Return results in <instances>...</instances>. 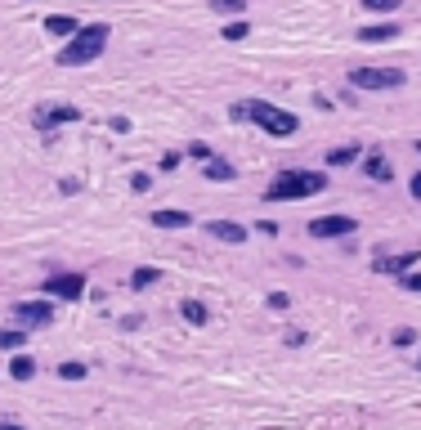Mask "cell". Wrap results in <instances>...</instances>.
Returning <instances> with one entry per match:
<instances>
[{"label": "cell", "mask_w": 421, "mask_h": 430, "mask_svg": "<svg viewBox=\"0 0 421 430\" xmlns=\"http://www.w3.org/2000/svg\"><path fill=\"white\" fill-rule=\"evenodd\" d=\"M108 23H90V27H77V36H68V45L58 50V63L63 68H85V63H94L99 54H103V45H108Z\"/></svg>", "instance_id": "obj_2"}, {"label": "cell", "mask_w": 421, "mask_h": 430, "mask_svg": "<svg viewBox=\"0 0 421 430\" xmlns=\"http://www.w3.org/2000/svg\"><path fill=\"white\" fill-rule=\"evenodd\" d=\"M9 314H14L23 327H45L49 318H54V305H49V301H14V310H9Z\"/></svg>", "instance_id": "obj_8"}, {"label": "cell", "mask_w": 421, "mask_h": 430, "mask_svg": "<svg viewBox=\"0 0 421 430\" xmlns=\"http://www.w3.org/2000/svg\"><path fill=\"white\" fill-rule=\"evenodd\" d=\"M323 189H327L323 170H282L265 189V202H301V198H314V193H323Z\"/></svg>", "instance_id": "obj_1"}, {"label": "cell", "mask_w": 421, "mask_h": 430, "mask_svg": "<svg viewBox=\"0 0 421 430\" xmlns=\"http://www.w3.org/2000/svg\"><path fill=\"white\" fill-rule=\"evenodd\" d=\"M153 282H162V269H157V265H139V269L130 274V287H134V291H139V287H153Z\"/></svg>", "instance_id": "obj_19"}, {"label": "cell", "mask_w": 421, "mask_h": 430, "mask_svg": "<svg viewBox=\"0 0 421 430\" xmlns=\"http://www.w3.org/2000/svg\"><path fill=\"white\" fill-rule=\"evenodd\" d=\"M363 175H367V179H377V184H390V179H394L390 157H386V153H367V157H363Z\"/></svg>", "instance_id": "obj_12"}, {"label": "cell", "mask_w": 421, "mask_h": 430, "mask_svg": "<svg viewBox=\"0 0 421 430\" xmlns=\"http://www.w3.org/2000/svg\"><path fill=\"white\" fill-rule=\"evenodd\" d=\"M421 260V251H399V255H377V260H372V269H377V274H394V278H399V274H408V269H413Z\"/></svg>", "instance_id": "obj_9"}, {"label": "cell", "mask_w": 421, "mask_h": 430, "mask_svg": "<svg viewBox=\"0 0 421 430\" xmlns=\"http://www.w3.org/2000/svg\"><path fill=\"white\" fill-rule=\"evenodd\" d=\"M403 81H408V72H399V68H354L350 72L354 90H399Z\"/></svg>", "instance_id": "obj_5"}, {"label": "cell", "mask_w": 421, "mask_h": 430, "mask_svg": "<svg viewBox=\"0 0 421 430\" xmlns=\"http://www.w3.org/2000/svg\"><path fill=\"white\" fill-rule=\"evenodd\" d=\"M189 153L197 157V162H206V157H215V148H210V144H202V139H193V144H189Z\"/></svg>", "instance_id": "obj_28"}, {"label": "cell", "mask_w": 421, "mask_h": 430, "mask_svg": "<svg viewBox=\"0 0 421 430\" xmlns=\"http://www.w3.org/2000/svg\"><path fill=\"white\" fill-rule=\"evenodd\" d=\"M210 14H225V18H242V14H246V0H210Z\"/></svg>", "instance_id": "obj_21"}, {"label": "cell", "mask_w": 421, "mask_h": 430, "mask_svg": "<svg viewBox=\"0 0 421 430\" xmlns=\"http://www.w3.org/2000/svg\"><path fill=\"white\" fill-rule=\"evenodd\" d=\"M417 153H421V139H417Z\"/></svg>", "instance_id": "obj_36"}, {"label": "cell", "mask_w": 421, "mask_h": 430, "mask_svg": "<svg viewBox=\"0 0 421 430\" xmlns=\"http://www.w3.org/2000/svg\"><path fill=\"white\" fill-rule=\"evenodd\" d=\"M354 36H358L363 45H381V41H394V36H403V32H399V23H394V18H386V23H367V27H358Z\"/></svg>", "instance_id": "obj_10"}, {"label": "cell", "mask_w": 421, "mask_h": 430, "mask_svg": "<svg viewBox=\"0 0 421 430\" xmlns=\"http://www.w3.org/2000/svg\"><path fill=\"white\" fill-rule=\"evenodd\" d=\"M220 36H225V41H246V36H251V23H246V14H242V18H229L225 27H220Z\"/></svg>", "instance_id": "obj_20"}, {"label": "cell", "mask_w": 421, "mask_h": 430, "mask_svg": "<svg viewBox=\"0 0 421 430\" xmlns=\"http://www.w3.org/2000/svg\"><path fill=\"white\" fill-rule=\"evenodd\" d=\"M180 318H184V323H193V327H206V323H210V310H206L202 301H193V296H189V301L180 305Z\"/></svg>", "instance_id": "obj_14"}, {"label": "cell", "mask_w": 421, "mask_h": 430, "mask_svg": "<svg viewBox=\"0 0 421 430\" xmlns=\"http://www.w3.org/2000/svg\"><path fill=\"white\" fill-rule=\"evenodd\" d=\"M206 233H210L215 242H229V247L246 242V229H242V225H233V220H210V225H206Z\"/></svg>", "instance_id": "obj_11"}, {"label": "cell", "mask_w": 421, "mask_h": 430, "mask_svg": "<svg viewBox=\"0 0 421 430\" xmlns=\"http://www.w3.org/2000/svg\"><path fill=\"white\" fill-rule=\"evenodd\" d=\"M0 430H23V426L18 422H0Z\"/></svg>", "instance_id": "obj_34"}, {"label": "cell", "mask_w": 421, "mask_h": 430, "mask_svg": "<svg viewBox=\"0 0 421 430\" xmlns=\"http://www.w3.org/2000/svg\"><path fill=\"white\" fill-rule=\"evenodd\" d=\"M9 377H14V381H32L36 377V359H32V354H23V350H14V359H9Z\"/></svg>", "instance_id": "obj_17"}, {"label": "cell", "mask_w": 421, "mask_h": 430, "mask_svg": "<svg viewBox=\"0 0 421 430\" xmlns=\"http://www.w3.org/2000/svg\"><path fill=\"white\" fill-rule=\"evenodd\" d=\"M408 193H413V198L421 202V170H417V175H413V184H408Z\"/></svg>", "instance_id": "obj_33"}, {"label": "cell", "mask_w": 421, "mask_h": 430, "mask_svg": "<svg viewBox=\"0 0 421 430\" xmlns=\"http://www.w3.org/2000/svg\"><path fill=\"white\" fill-rule=\"evenodd\" d=\"M58 377H63V381H81L85 377V363H58Z\"/></svg>", "instance_id": "obj_25"}, {"label": "cell", "mask_w": 421, "mask_h": 430, "mask_svg": "<svg viewBox=\"0 0 421 430\" xmlns=\"http://www.w3.org/2000/svg\"><path fill=\"white\" fill-rule=\"evenodd\" d=\"M358 5H363V9H367V14H386V18H390V14H394V9H399V5H403V0H358Z\"/></svg>", "instance_id": "obj_23"}, {"label": "cell", "mask_w": 421, "mask_h": 430, "mask_svg": "<svg viewBox=\"0 0 421 430\" xmlns=\"http://www.w3.org/2000/svg\"><path fill=\"white\" fill-rule=\"evenodd\" d=\"M108 126H113L117 134H126V130H130V117H113V121H108Z\"/></svg>", "instance_id": "obj_32"}, {"label": "cell", "mask_w": 421, "mask_h": 430, "mask_svg": "<svg viewBox=\"0 0 421 430\" xmlns=\"http://www.w3.org/2000/svg\"><path fill=\"white\" fill-rule=\"evenodd\" d=\"M180 162H184V157L170 148V153H162V162H157V166H162V170H180Z\"/></svg>", "instance_id": "obj_30"}, {"label": "cell", "mask_w": 421, "mask_h": 430, "mask_svg": "<svg viewBox=\"0 0 421 430\" xmlns=\"http://www.w3.org/2000/svg\"><path fill=\"white\" fill-rule=\"evenodd\" d=\"M45 296H54V301H81L85 296V278L81 274H54V278H45Z\"/></svg>", "instance_id": "obj_7"}, {"label": "cell", "mask_w": 421, "mask_h": 430, "mask_svg": "<svg viewBox=\"0 0 421 430\" xmlns=\"http://www.w3.org/2000/svg\"><path fill=\"white\" fill-rule=\"evenodd\" d=\"M77 27H81L77 14H49L45 18V32L49 36H77Z\"/></svg>", "instance_id": "obj_15"}, {"label": "cell", "mask_w": 421, "mask_h": 430, "mask_svg": "<svg viewBox=\"0 0 421 430\" xmlns=\"http://www.w3.org/2000/svg\"><path fill=\"white\" fill-rule=\"evenodd\" d=\"M72 121H81V108H72V103H41V108H32V126L41 130L45 139H54V130L72 126Z\"/></svg>", "instance_id": "obj_4"}, {"label": "cell", "mask_w": 421, "mask_h": 430, "mask_svg": "<svg viewBox=\"0 0 421 430\" xmlns=\"http://www.w3.org/2000/svg\"><path fill=\"white\" fill-rule=\"evenodd\" d=\"M246 121H256L265 134H274V139H287V134H296V121L291 113H282V108L274 103H265V99H246Z\"/></svg>", "instance_id": "obj_3"}, {"label": "cell", "mask_w": 421, "mask_h": 430, "mask_svg": "<svg viewBox=\"0 0 421 430\" xmlns=\"http://www.w3.org/2000/svg\"><path fill=\"white\" fill-rule=\"evenodd\" d=\"M305 229H309V238H350V233H358V220L354 215H318Z\"/></svg>", "instance_id": "obj_6"}, {"label": "cell", "mask_w": 421, "mask_h": 430, "mask_svg": "<svg viewBox=\"0 0 421 430\" xmlns=\"http://www.w3.org/2000/svg\"><path fill=\"white\" fill-rule=\"evenodd\" d=\"M202 179H215V184H229V179H238V170H233V162H225V157H206L202 162Z\"/></svg>", "instance_id": "obj_13"}, {"label": "cell", "mask_w": 421, "mask_h": 430, "mask_svg": "<svg viewBox=\"0 0 421 430\" xmlns=\"http://www.w3.org/2000/svg\"><path fill=\"white\" fill-rule=\"evenodd\" d=\"M358 157H363V148H358V144H341V148L327 153V166H354Z\"/></svg>", "instance_id": "obj_18"}, {"label": "cell", "mask_w": 421, "mask_h": 430, "mask_svg": "<svg viewBox=\"0 0 421 430\" xmlns=\"http://www.w3.org/2000/svg\"><path fill=\"white\" fill-rule=\"evenodd\" d=\"M23 341H27L23 327H0V350H23Z\"/></svg>", "instance_id": "obj_22"}, {"label": "cell", "mask_w": 421, "mask_h": 430, "mask_svg": "<svg viewBox=\"0 0 421 430\" xmlns=\"http://www.w3.org/2000/svg\"><path fill=\"white\" fill-rule=\"evenodd\" d=\"M399 282H403V291H417V296H421V274H417V269H408V274H399Z\"/></svg>", "instance_id": "obj_26"}, {"label": "cell", "mask_w": 421, "mask_h": 430, "mask_svg": "<svg viewBox=\"0 0 421 430\" xmlns=\"http://www.w3.org/2000/svg\"><path fill=\"white\" fill-rule=\"evenodd\" d=\"M417 367H421V354H417Z\"/></svg>", "instance_id": "obj_35"}, {"label": "cell", "mask_w": 421, "mask_h": 430, "mask_svg": "<svg viewBox=\"0 0 421 430\" xmlns=\"http://www.w3.org/2000/svg\"><path fill=\"white\" fill-rule=\"evenodd\" d=\"M130 189H134V193H148V189H153V175H144V170H134V175H130Z\"/></svg>", "instance_id": "obj_27"}, {"label": "cell", "mask_w": 421, "mask_h": 430, "mask_svg": "<svg viewBox=\"0 0 421 430\" xmlns=\"http://www.w3.org/2000/svg\"><path fill=\"white\" fill-rule=\"evenodd\" d=\"M229 121H246V99H242V103H233V108H229Z\"/></svg>", "instance_id": "obj_31"}, {"label": "cell", "mask_w": 421, "mask_h": 430, "mask_svg": "<svg viewBox=\"0 0 421 430\" xmlns=\"http://www.w3.org/2000/svg\"><path fill=\"white\" fill-rule=\"evenodd\" d=\"M390 341H394V346H399V350H403V346H413V341H417V331H413V327H399V331H394V336H390Z\"/></svg>", "instance_id": "obj_29"}, {"label": "cell", "mask_w": 421, "mask_h": 430, "mask_svg": "<svg viewBox=\"0 0 421 430\" xmlns=\"http://www.w3.org/2000/svg\"><path fill=\"white\" fill-rule=\"evenodd\" d=\"M148 220H153L157 229H189V225H193V215H189V211H153Z\"/></svg>", "instance_id": "obj_16"}, {"label": "cell", "mask_w": 421, "mask_h": 430, "mask_svg": "<svg viewBox=\"0 0 421 430\" xmlns=\"http://www.w3.org/2000/svg\"><path fill=\"white\" fill-rule=\"evenodd\" d=\"M269 310H274V314H287V310H291V296H287V291H269Z\"/></svg>", "instance_id": "obj_24"}]
</instances>
